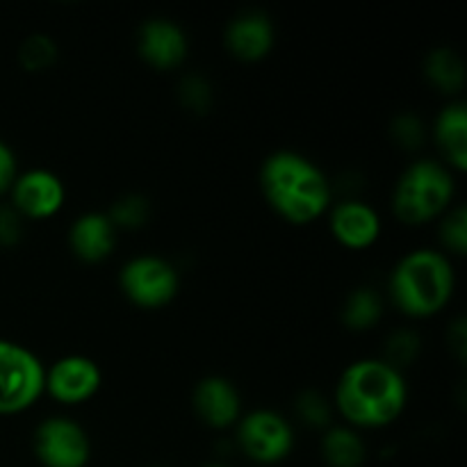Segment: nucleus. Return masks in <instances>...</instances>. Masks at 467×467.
Returning <instances> with one entry per match:
<instances>
[{"label":"nucleus","mask_w":467,"mask_h":467,"mask_svg":"<svg viewBox=\"0 0 467 467\" xmlns=\"http://www.w3.org/2000/svg\"><path fill=\"white\" fill-rule=\"evenodd\" d=\"M46 390L41 360L16 342L0 340V415H14L35 406Z\"/></svg>","instance_id":"obj_5"},{"label":"nucleus","mask_w":467,"mask_h":467,"mask_svg":"<svg viewBox=\"0 0 467 467\" xmlns=\"http://www.w3.org/2000/svg\"><path fill=\"white\" fill-rule=\"evenodd\" d=\"M454 283V267L445 254L418 249L406 254L392 269L390 296L409 317H429L450 304Z\"/></svg>","instance_id":"obj_3"},{"label":"nucleus","mask_w":467,"mask_h":467,"mask_svg":"<svg viewBox=\"0 0 467 467\" xmlns=\"http://www.w3.org/2000/svg\"><path fill=\"white\" fill-rule=\"evenodd\" d=\"M205 467H223V465H205Z\"/></svg>","instance_id":"obj_30"},{"label":"nucleus","mask_w":467,"mask_h":467,"mask_svg":"<svg viewBox=\"0 0 467 467\" xmlns=\"http://www.w3.org/2000/svg\"><path fill=\"white\" fill-rule=\"evenodd\" d=\"M242 451L260 465H274L287 459L295 445L292 427L274 410H254L242 418L237 429Z\"/></svg>","instance_id":"obj_7"},{"label":"nucleus","mask_w":467,"mask_h":467,"mask_svg":"<svg viewBox=\"0 0 467 467\" xmlns=\"http://www.w3.org/2000/svg\"><path fill=\"white\" fill-rule=\"evenodd\" d=\"M418 351H420V340L415 333L397 331L395 336L388 337L386 360H383V363H388L390 368L400 369L401 372V368H406L410 360H415Z\"/></svg>","instance_id":"obj_23"},{"label":"nucleus","mask_w":467,"mask_h":467,"mask_svg":"<svg viewBox=\"0 0 467 467\" xmlns=\"http://www.w3.org/2000/svg\"><path fill=\"white\" fill-rule=\"evenodd\" d=\"M123 295L140 308H162L178 295V272L171 263L158 255H137L121 269Z\"/></svg>","instance_id":"obj_6"},{"label":"nucleus","mask_w":467,"mask_h":467,"mask_svg":"<svg viewBox=\"0 0 467 467\" xmlns=\"http://www.w3.org/2000/svg\"><path fill=\"white\" fill-rule=\"evenodd\" d=\"M260 187L267 203L290 223L315 222L331 201L322 169L295 150H278L265 160Z\"/></svg>","instance_id":"obj_2"},{"label":"nucleus","mask_w":467,"mask_h":467,"mask_svg":"<svg viewBox=\"0 0 467 467\" xmlns=\"http://www.w3.org/2000/svg\"><path fill=\"white\" fill-rule=\"evenodd\" d=\"M381 296L372 290V287H358L349 295L342 308V322L351 328V331H368L369 327L381 319Z\"/></svg>","instance_id":"obj_19"},{"label":"nucleus","mask_w":467,"mask_h":467,"mask_svg":"<svg viewBox=\"0 0 467 467\" xmlns=\"http://www.w3.org/2000/svg\"><path fill=\"white\" fill-rule=\"evenodd\" d=\"M57 57V48H55L53 39L46 35H32L23 41L21 50H18V59L27 71H44Z\"/></svg>","instance_id":"obj_21"},{"label":"nucleus","mask_w":467,"mask_h":467,"mask_svg":"<svg viewBox=\"0 0 467 467\" xmlns=\"http://www.w3.org/2000/svg\"><path fill=\"white\" fill-rule=\"evenodd\" d=\"M226 46L242 62H258L267 57L274 46V23L263 12H244L226 27Z\"/></svg>","instance_id":"obj_13"},{"label":"nucleus","mask_w":467,"mask_h":467,"mask_svg":"<svg viewBox=\"0 0 467 467\" xmlns=\"http://www.w3.org/2000/svg\"><path fill=\"white\" fill-rule=\"evenodd\" d=\"M436 141L442 155L454 169L467 167V109L463 103H451L438 114Z\"/></svg>","instance_id":"obj_16"},{"label":"nucleus","mask_w":467,"mask_h":467,"mask_svg":"<svg viewBox=\"0 0 467 467\" xmlns=\"http://www.w3.org/2000/svg\"><path fill=\"white\" fill-rule=\"evenodd\" d=\"M451 199H454V178L450 169L431 160H420L397 181L392 210L400 222L420 226L445 214Z\"/></svg>","instance_id":"obj_4"},{"label":"nucleus","mask_w":467,"mask_h":467,"mask_svg":"<svg viewBox=\"0 0 467 467\" xmlns=\"http://www.w3.org/2000/svg\"><path fill=\"white\" fill-rule=\"evenodd\" d=\"M450 342H451V347H454V349L459 351L461 358H463V356H465V324L463 322L456 324V327H454V337H450Z\"/></svg>","instance_id":"obj_29"},{"label":"nucleus","mask_w":467,"mask_h":467,"mask_svg":"<svg viewBox=\"0 0 467 467\" xmlns=\"http://www.w3.org/2000/svg\"><path fill=\"white\" fill-rule=\"evenodd\" d=\"M322 456L328 467H360L365 463V442L354 429L336 427L324 436Z\"/></svg>","instance_id":"obj_17"},{"label":"nucleus","mask_w":467,"mask_h":467,"mask_svg":"<svg viewBox=\"0 0 467 467\" xmlns=\"http://www.w3.org/2000/svg\"><path fill=\"white\" fill-rule=\"evenodd\" d=\"M178 96H181V103L187 109H192V112H205L210 103H213V89H210V85L201 76L185 78L181 82Z\"/></svg>","instance_id":"obj_25"},{"label":"nucleus","mask_w":467,"mask_h":467,"mask_svg":"<svg viewBox=\"0 0 467 467\" xmlns=\"http://www.w3.org/2000/svg\"><path fill=\"white\" fill-rule=\"evenodd\" d=\"M342 418L358 429H381L395 422L406 406V383L400 369L365 358L342 372L336 390Z\"/></svg>","instance_id":"obj_1"},{"label":"nucleus","mask_w":467,"mask_h":467,"mask_svg":"<svg viewBox=\"0 0 467 467\" xmlns=\"http://www.w3.org/2000/svg\"><path fill=\"white\" fill-rule=\"evenodd\" d=\"M16 181V155L5 141H0V194L12 190Z\"/></svg>","instance_id":"obj_28"},{"label":"nucleus","mask_w":467,"mask_h":467,"mask_svg":"<svg viewBox=\"0 0 467 467\" xmlns=\"http://www.w3.org/2000/svg\"><path fill=\"white\" fill-rule=\"evenodd\" d=\"M240 395L235 386L222 377H208L196 386L194 410L208 427L226 429L240 420Z\"/></svg>","instance_id":"obj_14"},{"label":"nucleus","mask_w":467,"mask_h":467,"mask_svg":"<svg viewBox=\"0 0 467 467\" xmlns=\"http://www.w3.org/2000/svg\"><path fill=\"white\" fill-rule=\"evenodd\" d=\"M100 388V369L87 356H67L46 372V390L59 404L76 406L91 400Z\"/></svg>","instance_id":"obj_9"},{"label":"nucleus","mask_w":467,"mask_h":467,"mask_svg":"<svg viewBox=\"0 0 467 467\" xmlns=\"http://www.w3.org/2000/svg\"><path fill=\"white\" fill-rule=\"evenodd\" d=\"M108 217L114 228H140L149 219V201L140 194H128L112 205Z\"/></svg>","instance_id":"obj_20"},{"label":"nucleus","mask_w":467,"mask_h":467,"mask_svg":"<svg viewBox=\"0 0 467 467\" xmlns=\"http://www.w3.org/2000/svg\"><path fill=\"white\" fill-rule=\"evenodd\" d=\"M23 237V217L12 205H0V246L18 244Z\"/></svg>","instance_id":"obj_27"},{"label":"nucleus","mask_w":467,"mask_h":467,"mask_svg":"<svg viewBox=\"0 0 467 467\" xmlns=\"http://www.w3.org/2000/svg\"><path fill=\"white\" fill-rule=\"evenodd\" d=\"M114 244H117V228L103 213L80 214L68 231V246L82 263H100L112 254Z\"/></svg>","instance_id":"obj_15"},{"label":"nucleus","mask_w":467,"mask_h":467,"mask_svg":"<svg viewBox=\"0 0 467 467\" xmlns=\"http://www.w3.org/2000/svg\"><path fill=\"white\" fill-rule=\"evenodd\" d=\"M424 73H427V80L445 94H454L465 85L463 62L450 48H438L429 53L427 62H424Z\"/></svg>","instance_id":"obj_18"},{"label":"nucleus","mask_w":467,"mask_h":467,"mask_svg":"<svg viewBox=\"0 0 467 467\" xmlns=\"http://www.w3.org/2000/svg\"><path fill=\"white\" fill-rule=\"evenodd\" d=\"M331 233L347 249H368L381 235V217L363 201H342L331 214Z\"/></svg>","instance_id":"obj_12"},{"label":"nucleus","mask_w":467,"mask_h":467,"mask_svg":"<svg viewBox=\"0 0 467 467\" xmlns=\"http://www.w3.org/2000/svg\"><path fill=\"white\" fill-rule=\"evenodd\" d=\"M296 415L308 427L324 429L331 422V406H328V401L319 392L308 390L304 395H299V400H296Z\"/></svg>","instance_id":"obj_24"},{"label":"nucleus","mask_w":467,"mask_h":467,"mask_svg":"<svg viewBox=\"0 0 467 467\" xmlns=\"http://www.w3.org/2000/svg\"><path fill=\"white\" fill-rule=\"evenodd\" d=\"M392 137L397 140V144H401L404 149H418L424 141V126L418 117L413 114H404V117H397L392 123Z\"/></svg>","instance_id":"obj_26"},{"label":"nucleus","mask_w":467,"mask_h":467,"mask_svg":"<svg viewBox=\"0 0 467 467\" xmlns=\"http://www.w3.org/2000/svg\"><path fill=\"white\" fill-rule=\"evenodd\" d=\"M441 240L447 251L454 255H465L467 249V213L465 208H454L445 214L441 223Z\"/></svg>","instance_id":"obj_22"},{"label":"nucleus","mask_w":467,"mask_h":467,"mask_svg":"<svg viewBox=\"0 0 467 467\" xmlns=\"http://www.w3.org/2000/svg\"><path fill=\"white\" fill-rule=\"evenodd\" d=\"M35 456L44 467H85L89 463V436L67 418H50L35 431Z\"/></svg>","instance_id":"obj_8"},{"label":"nucleus","mask_w":467,"mask_h":467,"mask_svg":"<svg viewBox=\"0 0 467 467\" xmlns=\"http://www.w3.org/2000/svg\"><path fill=\"white\" fill-rule=\"evenodd\" d=\"M12 208L23 219H48L64 205V185L53 171L32 169L16 176L12 185Z\"/></svg>","instance_id":"obj_10"},{"label":"nucleus","mask_w":467,"mask_h":467,"mask_svg":"<svg viewBox=\"0 0 467 467\" xmlns=\"http://www.w3.org/2000/svg\"><path fill=\"white\" fill-rule=\"evenodd\" d=\"M140 55L153 68H176L187 57V36L167 18H150L140 30Z\"/></svg>","instance_id":"obj_11"}]
</instances>
